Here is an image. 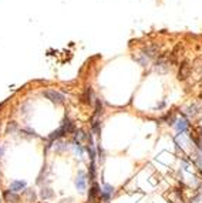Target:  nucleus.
<instances>
[{
	"instance_id": "1",
	"label": "nucleus",
	"mask_w": 202,
	"mask_h": 203,
	"mask_svg": "<svg viewBox=\"0 0 202 203\" xmlns=\"http://www.w3.org/2000/svg\"><path fill=\"white\" fill-rule=\"evenodd\" d=\"M171 65H172V61H171L169 54L168 55H162L161 54L158 58L155 60V67H154V70H155L157 73H159V74H164V73H167V71H169Z\"/></svg>"
},
{
	"instance_id": "2",
	"label": "nucleus",
	"mask_w": 202,
	"mask_h": 203,
	"mask_svg": "<svg viewBox=\"0 0 202 203\" xmlns=\"http://www.w3.org/2000/svg\"><path fill=\"white\" fill-rule=\"evenodd\" d=\"M192 74V64L188 60L181 63L179 70H178V80L179 81H187Z\"/></svg>"
},
{
	"instance_id": "3",
	"label": "nucleus",
	"mask_w": 202,
	"mask_h": 203,
	"mask_svg": "<svg viewBox=\"0 0 202 203\" xmlns=\"http://www.w3.org/2000/svg\"><path fill=\"white\" fill-rule=\"evenodd\" d=\"M141 53L149 60L158 58L159 55H161V47H159L158 44H147V46L141 50Z\"/></svg>"
},
{
	"instance_id": "4",
	"label": "nucleus",
	"mask_w": 202,
	"mask_h": 203,
	"mask_svg": "<svg viewBox=\"0 0 202 203\" xmlns=\"http://www.w3.org/2000/svg\"><path fill=\"white\" fill-rule=\"evenodd\" d=\"M43 95L46 97L47 99H50L53 104H63L65 99V97L63 95L61 92L54 91V89H46V91L43 92Z\"/></svg>"
},
{
	"instance_id": "5",
	"label": "nucleus",
	"mask_w": 202,
	"mask_h": 203,
	"mask_svg": "<svg viewBox=\"0 0 202 203\" xmlns=\"http://www.w3.org/2000/svg\"><path fill=\"white\" fill-rule=\"evenodd\" d=\"M60 128L64 131V134L67 135V134H73V132H75V126H74V124L70 121V118H64V121H63V125L60 126Z\"/></svg>"
},
{
	"instance_id": "6",
	"label": "nucleus",
	"mask_w": 202,
	"mask_h": 203,
	"mask_svg": "<svg viewBox=\"0 0 202 203\" xmlns=\"http://www.w3.org/2000/svg\"><path fill=\"white\" fill-rule=\"evenodd\" d=\"M112 193H114V188H112L111 185H104L103 188H101V190H100V195H101V197L104 200H108L112 196Z\"/></svg>"
},
{
	"instance_id": "7",
	"label": "nucleus",
	"mask_w": 202,
	"mask_h": 203,
	"mask_svg": "<svg viewBox=\"0 0 202 203\" xmlns=\"http://www.w3.org/2000/svg\"><path fill=\"white\" fill-rule=\"evenodd\" d=\"M24 188H26V182L24 180H13L12 183H10V190L14 192V193L23 190Z\"/></svg>"
},
{
	"instance_id": "8",
	"label": "nucleus",
	"mask_w": 202,
	"mask_h": 203,
	"mask_svg": "<svg viewBox=\"0 0 202 203\" xmlns=\"http://www.w3.org/2000/svg\"><path fill=\"white\" fill-rule=\"evenodd\" d=\"M75 186H77V189L80 192L85 190V175H84V172L78 173L77 179H75Z\"/></svg>"
},
{
	"instance_id": "9",
	"label": "nucleus",
	"mask_w": 202,
	"mask_h": 203,
	"mask_svg": "<svg viewBox=\"0 0 202 203\" xmlns=\"http://www.w3.org/2000/svg\"><path fill=\"white\" fill-rule=\"evenodd\" d=\"M198 73V78L202 77V57L195 58V61L192 63V73Z\"/></svg>"
},
{
	"instance_id": "10",
	"label": "nucleus",
	"mask_w": 202,
	"mask_h": 203,
	"mask_svg": "<svg viewBox=\"0 0 202 203\" xmlns=\"http://www.w3.org/2000/svg\"><path fill=\"white\" fill-rule=\"evenodd\" d=\"M91 97H93V89H91L90 87H87V88L84 89L83 95H81V102H84V104H90Z\"/></svg>"
},
{
	"instance_id": "11",
	"label": "nucleus",
	"mask_w": 202,
	"mask_h": 203,
	"mask_svg": "<svg viewBox=\"0 0 202 203\" xmlns=\"http://www.w3.org/2000/svg\"><path fill=\"white\" fill-rule=\"evenodd\" d=\"M177 125H175V128H177V131L178 132H181V134H184L185 131L188 129V126H189V122H188L187 119H178L177 121Z\"/></svg>"
},
{
	"instance_id": "12",
	"label": "nucleus",
	"mask_w": 202,
	"mask_h": 203,
	"mask_svg": "<svg viewBox=\"0 0 202 203\" xmlns=\"http://www.w3.org/2000/svg\"><path fill=\"white\" fill-rule=\"evenodd\" d=\"M134 58L137 60V61L140 63V64L142 65V67H147V65L149 64V61H151V60H149V58H147V57L142 54V53H138L137 55H134Z\"/></svg>"
},
{
	"instance_id": "13",
	"label": "nucleus",
	"mask_w": 202,
	"mask_h": 203,
	"mask_svg": "<svg viewBox=\"0 0 202 203\" xmlns=\"http://www.w3.org/2000/svg\"><path fill=\"white\" fill-rule=\"evenodd\" d=\"M4 197H6L7 200H10L12 203H17V200H19V195L12 190H7L6 193H4Z\"/></svg>"
},
{
	"instance_id": "14",
	"label": "nucleus",
	"mask_w": 202,
	"mask_h": 203,
	"mask_svg": "<svg viewBox=\"0 0 202 203\" xmlns=\"http://www.w3.org/2000/svg\"><path fill=\"white\" fill-rule=\"evenodd\" d=\"M100 128H101V122L97 119V117L93 118V121H91V129H93V132L98 135V134H100Z\"/></svg>"
},
{
	"instance_id": "15",
	"label": "nucleus",
	"mask_w": 202,
	"mask_h": 203,
	"mask_svg": "<svg viewBox=\"0 0 202 203\" xmlns=\"http://www.w3.org/2000/svg\"><path fill=\"white\" fill-rule=\"evenodd\" d=\"M84 139H87V135L84 134V131H77V132H75V135H74V141L78 142V144H81Z\"/></svg>"
},
{
	"instance_id": "16",
	"label": "nucleus",
	"mask_w": 202,
	"mask_h": 203,
	"mask_svg": "<svg viewBox=\"0 0 202 203\" xmlns=\"http://www.w3.org/2000/svg\"><path fill=\"white\" fill-rule=\"evenodd\" d=\"M65 134H64V131H63L61 128H59L57 131H54V132H51V135L49 136L50 139H59V138H61V136H64Z\"/></svg>"
},
{
	"instance_id": "17",
	"label": "nucleus",
	"mask_w": 202,
	"mask_h": 203,
	"mask_svg": "<svg viewBox=\"0 0 202 203\" xmlns=\"http://www.w3.org/2000/svg\"><path fill=\"white\" fill-rule=\"evenodd\" d=\"M97 193H100L98 185L94 183V185H93V188H91V190H90V200H94V197L97 196Z\"/></svg>"
},
{
	"instance_id": "18",
	"label": "nucleus",
	"mask_w": 202,
	"mask_h": 203,
	"mask_svg": "<svg viewBox=\"0 0 202 203\" xmlns=\"http://www.w3.org/2000/svg\"><path fill=\"white\" fill-rule=\"evenodd\" d=\"M103 114V104L100 99H97L96 102V117H100V115Z\"/></svg>"
},
{
	"instance_id": "19",
	"label": "nucleus",
	"mask_w": 202,
	"mask_h": 203,
	"mask_svg": "<svg viewBox=\"0 0 202 203\" xmlns=\"http://www.w3.org/2000/svg\"><path fill=\"white\" fill-rule=\"evenodd\" d=\"M73 148H74V152L78 155V156H83V148H81L80 144H77V142H74V145H73Z\"/></svg>"
},
{
	"instance_id": "20",
	"label": "nucleus",
	"mask_w": 202,
	"mask_h": 203,
	"mask_svg": "<svg viewBox=\"0 0 202 203\" xmlns=\"http://www.w3.org/2000/svg\"><path fill=\"white\" fill-rule=\"evenodd\" d=\"M196 105L195 104H194V105H191V107L189 108H187V115H189V117H191V115H194V114H195V112H196Z\"/></svg>"
},
{
	"instance_id": "21",
	"label": "nucleus",
	"mask_w": 202,
	"mask_h": 203,
	"mask_svg": "<svg viewBox=\"0 0 202 203\" xmlns=\"http://www.w3.org/2000/svg\"><path fill=\"white\" fill-rule=\"evenodd\" d=\"M16 128H17L16 122H12V124H9V126H7V131H9V132H13V131H14Z\"/></svg>"
},
{
	"instance_id": "22",
	"label": "nucleus",
	"mask_w": 202,
	"mask_h": 203,
	"mask_svg": "<svg viewBox=\"0 0 202 203\" xmlns=\"http://www.w3.org/2000/svg\"><path fill=\"white\" fill-rule=\"evenodd\" d=\"M41 196H43V197H50V196H51V192H41Z\"/></svg>"
}]
</instances>
